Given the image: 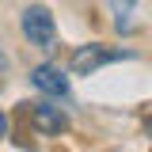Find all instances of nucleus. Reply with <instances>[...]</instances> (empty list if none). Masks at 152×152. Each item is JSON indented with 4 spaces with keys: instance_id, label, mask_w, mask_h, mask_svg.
Returning <instances> with one entry per match:
<instances>
[{
    "instance_id": "f257e3e1",
    "label": "nucleus",
    "mask_w": 152,
    "mask_h": 152,
    "mask_svg": "<svg viewBox=\"0 0 152 152\" xmlns=\"http://www.w3.org/2000/svg\"><path fill=\"white\" fill-rule=\"evenodd\" d=\"M19 27H23L27 42H31L34 50H42V53H50L57 46V19H53V12H50L46 4H31V8L23 12V19H19Z\"/></svg>"
},
{
    "instance_id": "f03ea898",
    "label": "nucleus",
    "mask_w": 152,
    "mask_h": 152,
    "mask_svg": "<svg viewBox=\"0 0 152 152\" xmlns=\"http://www.w3.org/2000/svg\"><path fill=\"white\" fill-rule=\"evenodd\" d=\"M129 50H107L103 42H84V46H76L72 50V72L76 76H91L95 69H103V65H110V61H129Z\"/></svg>"
},
{
    "instance_id": "7ed1b4c3",
    "label": "nucleus",
    "mask_w": 152,
    "mask_h": 152,
    "mask_svg": "<svg viewBox=\"0 0 152 152\" xmlns=\"http://www.w3.org/2000/svg\"><path fill=\"white\" fill-rule=\"evenodd\" d=\"M31 84H34L42 95H53V99H65V95H69V76L61 72L57 65H50V61L31 69Z\"/></svg>"
},
{
    "instance_id": "20e7f679",
    "label": "nucleus",
    "mask_w": 152,
    "mask_h": 152,
    "mask_svg": "<svg viewBox=\"0 0 152 152\" xmlns=\"http://www.w3.org/2000/svg\"><path fill=\"white\" fill-rule=\"evenodd\" d=\"M31 122H34V129H38V133H46V137H57V133L69 129V118L57 110L53 103H38L34 110H31Z\"/></svg>"
},
{
    "instance_id": "39448f33",
    "label": "nucleus",
    "mask_w": 152,
    "mask_h": 152,
    "mask_svg": "<svg viewBox=\"0 0 152 152\" xmlns=\"http://www.w3.org/2000/svg\"><path fill=\"white\" fill-rule=\"evenodd\" d=\"M110 12H114V31H118V34H129V31H133L137 0H110Z\"/></svg>"
},
{
    "instance_id": "423d86ee",
    "label": "nucleus",
    "mask_w": 152,
    "mask_h": 152,
    "mask_svg": "<svg viewBox=\"0 0 152 152\" xmlns=\"http://www.w3.org/2000/svg\"><path fill=\"white\" fill-rule=\"evenodd\" d=\"M4 137H8V114L0 110V141H4Z\"/></svg>"
},
{
    "instance_id": "0eeeda50",
    "label": "nucleus",
    "mask_w": 152,
    "mask_h": 152,
    "mask_svg": "<svg viewBox=\"0 0 152 152\" xmlns=\"http://www.w3.org/2000/svg\"><path fill=\"white\" fill-rule=\"evenodd\" d=\"M148 137H152V122H148Z\"/></svg>"
}]
</instances>
